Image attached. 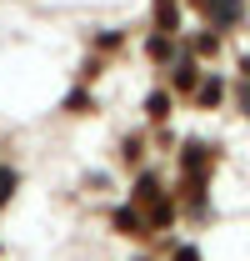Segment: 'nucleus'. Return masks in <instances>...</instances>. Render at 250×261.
I'll return each instance as SVG.
<instances>
[{
	"mask_svg": "<svg viewBox=\"0 0 250 261\" xmlns=\"http://www.w3.org/2000/svg\"><path fill=\"white\" fill-rule=\"evenodd\" d=\"M190 56H195V61H210V56H220V31H210V25H205V31L190 40Z\"/></svg>",
	"mask_w": 250,
	"mask_h": 261,
	"instance_id": "nucleus-4",
	"label": "nucleus"
},
{
	"mask_svg": "<svg viewBox=\"0 0 250 261\" xmlns=\"http://www.w3.org/2000/svg\"><path fill=\"white\" fill-rule=\"evenodd\" d=\"M155 10H160L155 20H160V31H165V35H170L175 25H180V15H175V0H155Z\"/></svg>",
	"mask_w": 250,
	"mask_h": 261,
	"instance_id": "nucleus-7",
	"label": "nucleus"
},
{
	"mask_svg": "<svg viewBox=\"0 0 250 261\" xmlns=\"http://www.w3.org/2000/svg\"><path fill=\"white\" fill-rule=\"evenodd\" d=\"M145 50H150V61H175V40H170V35L160 31V35H150V40H145Z\"/></svg>",
	"mask_w": 250,
	"mask_h": 261,
	"instance_id": "nucleus-6",
	"label": "nucleus"
},
{
	"mask_svg": "<svg viewBox=\"0 0 250 261\" xmlns=\"http://www.w3.org/2000/svg\"><path fill=\"white\" fill-rule=\"evenodd\" d=\"M170 81H175V96H195V86H200V65H195V56H190V50L175 61Z\"/></svg>",
	"mask_w": 250,
	"mask_h": 261,
	"instance_id": "nucleus-2",
	"label": "nucleus"
},
{
	"mask_svg": "<svg viewBox=\"0 0 250 261\" xmlns=\"http://www.w3.org/2000/svg\"><path fill=\"white\" fill-rule=\"evenodd\" d=\"M170 261H200V251H195V246H175V256Z\"/></svg>",
	"mask_w": 250,
	"mask_h": 261,
	"instance_id": "nucleus-9",
	"label": "nucleus"
},
{
	"mask_svg": "<svg viewBox=\"0 0 250 261\" xmlns=\"http://www.w3.org/2000/svg\"><path fill=\"white\" fill-rule=\"evenodd\" d=\"M195 10L205 15V25L210 31H230V25H240L245 20V0H195Z\"/></svg>",
	"mask_w": 250,
	"mask_h": 261,
	"instance_id": "nucleus-1",
	"label": "nucleus"
},
{
	"mask_svg": "<svg viewBox=\"0 0 250 261\" xmlns=\"http://www.w3.org/2000/svg\"><path fill=\"white\" fill-rule=\"evenodd\" d=\"M145 111H150V116H155V121H160V116L170 111V96H150V100H145Z\"/></svg>",
	"mask_w": 250,
	"mask_h": 261,
	"instance_id": "nucleus-8",
	"label": "nucleus"
},
{
	"mask_svg": "<svg viewBox=\"0 0 250 261\" xmlns=\"http://www.w3.org/2000/svg\"><path fill=\"white\" fill-rule=\"evenodd\" d=\"M235 100H240V111L250 116V81H245V86H235Z\"/></svg>",
	"mask_w": 250,
	"mask_h": 261,
	"instance_id": "nucleus-10",
	"label": "nucleus"
},
{
	"mask_svg": "<svg viewBox=\"0 0 250 261\" xmlns=\"http://www.w3.org/2000/svg\"><path fill=\"white\" fill-rule=\"evenodd\" d=\"M15 191H20V171L15 166H0V211L15 201Z\"/></svg>",
	"mask_w": 250,
	"mask_h": 261,
	"instance_id": "nucleus-5",
	"label": "nucleus"
},
{
	"mask_svg": "<svg viewBox=\"0 0 250 261\" xmlns=\"http://www.w3.org/2000/svg\"><path fill=\"white\" fill-rule=\"evenodd\" d=\"M225 91H230V86H225L220 75H200V86H195V106H200V111H215L220 100H225Z\"/></svg>",
	"mask_w": 250,
	"mask_h": 261,
	"instance_id": "nucleus-3",
	"label": "nucleus"
}]
</instances>
